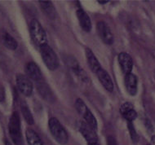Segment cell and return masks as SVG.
I'll return each instance as SVG.
<instances>
[{"mask_svg":"<svg viewBox=\"0 0 155 145\" xmlns=\"http://www.w3.org/2000/svg\"><path fill=\"white\" fill-rule=\"evenodd\" d=\"M76 15H77L81 28L85 32H90L91 30V22L87 13L83 9H78L76 11Z\"/></svg>","mask_w":155,"mask_h":145,"instance_id":"cell-14","label":"cell"},{"mask_svg":"<svg viewBox=\"0 0 155 145\" xmlns=\"http://www.w3.org/2000/svg\"><path fill=\"white\" fill-rule=\"evenodd\" d=\"M5 99V91L4 87L2 86V84H0V102H3Z\"/></svg>","mask_w":155,"mask_h":145,"instance_id":"cell-23","label":"cell"},{"mask_svg":"<svg viewBox=\"0 0 155 145\" xmlns=\"http://www.w3.org/2000/svg\"><path fill=\"white\" fill-rule=\"evenodd\" d=\"M152 143H153V145H155V135L152 138Z\"/></svg>","mask_w":155,"mask_h":145,"instance_id":"cell-25","label":"cell"},{"mask_svg":"<svg viewBox=\"0 0 155 145\" xmlns=\"http://www.w3.org/2000/svg\"><path fill=\"white\" fill-rule=\"evenodd\" d=\"M42 59L48 69L55 70L59 67V59L56 52L48 44L39 47Z\"/></svg>","mask_w":155,"mask_h":145,"instance_id":"cell-4","label":"cell"},{"mask_svg":"<svg viewBox=\"0 0 155 145\" xmlns=\"http://www.w3.org/2000/svg\"><path fill=\"white\" fill-rule=\"evenodd\" d=\"M96 75H97V78H99L102 86H104V88L106 91L110 92H112L114 91V82H113L112 78L106 70L101 68L96 72Z\"/></svg>","mask_w":155,"mask_h":145,"instance_id":"cell-11","label":"cell"},{"mask_svg":"<svg viewBox=\"0 0 155 145\" xmlns=\"http://www.w3.org/2000/svg\"><path fill=\"white\" fill-rule=\"evenodd\" d=\"M0 42L3 46L12 51H15L18 47L16 39L4 30H0Z\"/></svg>","mask_w":155,"mask_h":145,"instance_id":"cell-13","label":"cell"},{"mask_svg":"<svg viewBox=\"0 0 155 145\" xmlns=\"http://www.w3.org/2000/svg\"><path fill=\"white\" fill-rule=\"evenodd\" d=\"M127 127H128L129 133H130V137L134 143H137L138 141V134H137L136 129L134 127L133 124L131 121H127Z\"/></svg>","mask_w":155,"mask_h":145,"instance_id":"cell-20","label":"cell"},{"mask_svg":"<svg viewBox=\"0 0 155 145\" xmlns=\"http://www.w3.org/2000/svg\"><path fill=\"white\" fill-rule=\"evenodd\" d=\"M25 72L28 78L37 82L43 79V74L40 69L35 62H29L25 66Z\"/></svg>","mask_w":155,"mask_h":145,"instance_id":"cell-9","label":"cell"},{"mask_svg":"<svg viewBox=\"0 0 155 145\" xmlns=\"http://www.w3.org/2000/svg\"><path fill=\"white\" fill-rule=\"evenodd\" d=\"M87 145H100L99 143H89Z\"/></svg>","mask_w":155,"mask_h":145,"instance_id":"cell-27","label":"cell"},{"mask_svg":"<svg viewBox=\"0 0 155 145\" xmlns=\"http://www.w3.org/2000/svg\"><path fill=\"white\" fill-rule=\"evenodd\" d=\"M96 31L102 42L107 45H111L114 43V34L111 29L105 22L100 21L96 24Z\"/></svg>","mask_w":155,"mask_h":145,"instance_id":"cell-6","label":"cell"},{"mask_svg":"<svg viewBox=\"0 0 155 145\" xmlns=\"http://www.w3.org/2000/svg\"><path fill=\"white\" fill-rule=\"evenodd\" d=\"M107 145H118V143L114 136L110 135L107 138Z\"/></svg>","mask_w":155,"mask_h":145,"instance_id":"cell-22","label":"cell"},{"mask_svg":"<svg viewBox=\"0 0 155 145\" xmlns=\"http://www.w3.org/2000/svg\"><path fill=\"white\" fill-rule=\"evenodd\" d=\"M21 110L22 115L24 117V119L27 123L29 125H33L35 123V119L32 115V113H31L29 106L25 101H22L21 104Z\"/></svg>","mask_w":155,"mask_h":145,"instance_id":"cell-19","label":"cell"},{"mask_svg":"<svg viewBox=\"0 0 155 145\" xmlns=\"http://www.w3.org/2000/svg\"><path fill=\"white\" fill-rule=\"evenodd\" d=\"M147 145H150V144H147Z\"/></svg>","mask_w":155,"mask_h":145,"instance_id":"cell-28","label":"cell"},{"mask_svg":"<svg viewBox=\"0 0 155 145\" xmlns=\"http://www.w3.org/2000/svg\"><path fill=\"white\" fill-rule=\"evenodd\" d=\"M66 64L73 70V72L80 78L81 80L84 81L86 82L88 81V76L87 74V72H85V71L80 67L78 62L74 57H68V59L66 60Z\"/></svg>","mask_w":155,"mask_h":145,"instance_id":"cell-10","label":"cell"},{"mask_svg":"<svg viewBox=\"0 0 155 145\" xmlns=\"http://www.w3.org/2000/svg\"><path fill=\"white\" fill-rule=\"evenodd\" d=\"M85 54L87 60V63L91 70L92 72H96L99 69H101V64H100L99 60H97V58L95 56V54L93 53V51H91L90 48L85 49Z\"/></svg>","mask_w":155,"mask_h":145,"instance_id":"cell-16","label":"cell"},{"mask_svg":"<svg viewBox=\"0 0 155 145\" xmlns=\"http://www.w3.org/2000/svg\"><path fill=\"white\" fill-rule=\"evenodd\" d=\"M16 86L19 92L25 96H30L33 93V84L27 76L19 73L16 78Z\"/></svg>","mask_w":155,"mask_h":145,"instance_id":"cell-5","label":"cell"},{"mask_svg":"<svg viewBox=\"0 0 155 145\" xmlns=\"http://www.w3.org/2000/svg\"><path fill=\"white\" fill-rule=\"evenodd\" d=\"M79 131L85 139L86 141L87 142V144L89 143H98V136L96 134V130L93 129L91 126H90L88 124H87L85 121H80L79 126H78Z\"/></svg>","mask_w":155,"mask_h":145,"instance_id":"cell-7","label":"cell"},{"mask_svg":"<svg viewBox=\"0 0 155 145\" xmlns=\"http://www.w3.org/2000/svg\"><path fill=\"white\" fill-rule=\"evenodd\" d=\"M8 130L12 142L15 145H23L21 129V120L17 112H13L12 114L9 123Z\"/></svg>","mask_w":155,"mask_h":145,"instance_id":"cell-1","label":"cell"},{"mask_svg":"<svg viewBox=\"0 0 155 145\" xmlns=\"http://www.w3.org/2000/svg\"><path fill=\"white\" fill-rule=\"evenodd\" d=\"M25 137L29 145H43L38 134L32 129H27L25 131Z\"/></svg>","mask_w":155,"mask_h":145,"instance_id":"cell-18","label":"cell"},{"mask_svg":"<svg viewBox=\"0 0 155 145\" xmlns=\"http://www.w3.org/2000/svg\"><path fill=\"white\" fill-rule=\"evenodd\" d=\"M39 3H40L41 8L43 9V11L48 18L51 20L56 19L57 13H56V9L51 1H39Z\"/></svg>","mask_w":155,"mask_h":145,"instance_id":"cell-17","label":"cell"},{"mask_svg":"<svg viewBox=\"0 0 155 145\" xmlns=\"http://www.w3.org/2000/svg\"><path fill=\"white\" fill-rule=\"evenodd\" d=\"M123 118L127 120V121H134L135 119L137 118V112L135 111V109L134 108H132V109H131V110L127 111V113H125L124 114H123Z\"/></svg>","mask_w":155,"mask_h":145,"instance_id":"cell-21","label":"cell"},{"mask_svg":"<svg viewBox=\"0 0 155 145\" xmlns=\"http://www.w3.org/2000/svg\"><path fill=\"white\" fill-rule=\"evenodd\" d=\"M118 64L120 65L121 69L124 73L128 74L131 73L132 68H133V60L131 59V57L130 56V55H128L126 52H121L118 56Z\"/></svg>","mask_w":155,"mask_h":145,"instance_id":"cell-8","label":"cell"},{"mask_svg":"<svg viewBox=\"0 0 155 145\" xmlns=\"http://www.w3.org/2000/svg\"><path fill=\"white\" fill-rule=\"evenodd\" d=\"M37 90L38 93L41 95V96L43 99L48 101V102H53L54 101V94L51 92V88L48 86V85L43 81V79L38 81L36 82Z\"/></svg>","mask_w":155,"mask_h":145,"instance_id":"cell-12","label":"cell"},{"mask_svg":"<svg viewBox=\"0 0 155 145\" xmlns=\"http://www.w3.org/2000/svg\"><path fill=\"white\" fill-rule=\"evenodd\" d=\"M125 86L129 95L132 96L137 93V78L132 72L125 75Z\"/></svg>","mask_w":155,"mask_h":145,"instance_id":"cell-15","label":"cell"},{"mask_svg":"<svg viewBox=\"0 0 155 145\" xmlns=\"http://www.w3.org/2000/svg\"><path fill=\"white\" fill-rule=\"evenodd\" d=\"M109 1L107 0H105V1H98V3H101V4H105V3H107Z\"/></svg>","mask_w":155,"mask_h":145,"instance_id":"cell-24","label":"cell"},{"mask_svg":"<svg viewBox=\"0 0 155 145\" xmlns=\"http://www.w3.org/2000/svg\"><path fill=\"white\" fill-rule=\"evenodd\" d=\"M48 126L52 137L56 140V142L62 145L66 144L69 140V136L59 120L56 118H51L49 119Z\"/></svg>","mask_w":155,"mask_h":145,"instance_id":"cell-2","label":"cell"},{"mask_svg":"<svg viewBox=\"0 0 155 145\" xmlns=\"http://www.w3.org/2000/svg\"><path fill=\"white\" fill-rule=\"evenodd\" d=\"M30 34L33 42L39 47L48 44V38L42 24L36 19H33L30 24Z\"/></svg>","mask_w":155,"mask_h":145,"instance_id":"cell-3","label":"cell"},{"mask_svg":"<svg viewBox=\"0 0 155 145\" xmlns=\"http://www.w3.org/2000/svg\"><path fill=\"white\" fill-rule=\"evenodd\" d=\"M5 145H12V143L9 142V141H8V140H7V141L5 142Z\"/></svg>","mask_w":155,"mask_h":145,"instance_id":"cell-26","label":"cell"}]
</instances>
